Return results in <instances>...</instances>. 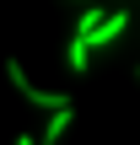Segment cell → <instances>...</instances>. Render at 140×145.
I'll return each instance as SVG.
<instances>
[{
	"label": "cell",
	"mask_w": 140,
	"mask_h": 145,
	"mask_svg": "<svg viewBox=\"0 0 140 145\" xmlns=\"http://www.w3.org/2000/svg\"><path fill=\"white\" fill-rule=\"evenodd\" d=\"M103 22H108V11H103V5H81V16H76V32H70V38H81V43H86V38H92Z\"/></svg>",
	"instance_id": "4"
},
{
	"label": "cell",
	"mask_w": 140,
	"mask_h": 145,
	"mask_svg": "<svg viewBox=\"0 0 140 145\" xmlns=\"http://www.w3.org/2000/svg\"><path fill=\"white\" fill-rule=\"evenodd\" d=\"M124 32H129V11H108V22H103V27L86 38V48H113Z\"/></svg>",
	"instance_id": "2"
},
{
	"label": "cell",
	"mask_w": 140,
	"mask_h": 145,
	"mask_svg": "<svg viewBox=\"0 0 140 145\" xmlns=\"http://www.w3.org/2000/svg\"><path fill=\"white\" fill-rule=\"evenodd\" d=\"M86 5H92V0H86Z\"/></svg>",
	"instance_id": "7"
},
{
	"label": "cell",
	"mask_w": 140,
	"mask_h": 145,
	"mask_svg": "<svg viewBox=\"0 0 140 145\" xmlns=\"http://www.w3.org/2000/svg\"><path fill=\"white\" fill-rule=\"evenodd\" d=\"M16 145H38V140H32V135H16Z\"/></svg>",
	"instance_id": "6"
},
{
	"label": "cell",
	"mask_w": 140,
	"mask_h": 145,
	"mask_svg": "<svg viewBox=\"0 0 140 145\" xmlns=\"http://www.w3.org/2000/svg\"><path fill=\"white\" fill-rule=\"evenodd\" d=\"M5 75H11V86L32 102V108H49V113H59V108H70V91H49V86H32L27 81V70H22V59H11L5 65Z\"/></svg>",
	"instance_id": "1"
},
{
	"label": "cell",
	"mask_w": 140,
	"mask_h": 145,
	"mask_svg": "<svg viewBox=\"0 0 140 145\" xmlns=\"http://www.w3.org/2000/svg\"><path fill=\"white\" fill-rule=\"evenodd\" d=\"M65 65H70L76 75H86V70H92V48H86L81 38H70V48H65Z\"/></svg>",
	"instance_id": "5"
},
{
	"label": "cell",
	"mask_w": 140,
	"mask_h": 145,
	"mask_svg": "<svg viewBox=\"0 0 140 145\" xmlns=\"http://www.w3.org/2000/svg\"><path fill=\"white\" fill-rule=\"evenodd\" d=\"M70 124H76V108H59V113H49V129L38 135V145H59Z\"/></svg>",
	"instance_id": "3"
}]
</instances>
